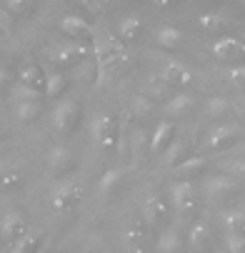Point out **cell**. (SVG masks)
<instances>
[{"label": "cell", "instance_id": "1", "mask_svg": "<svg viewBox=\"0 0 245 253\" xmlns=\"http://www.w3.org/2000/svg\"><path fill=\"white\" fill-rule=\"evenodd\" d=\"M93 58L98 65V83L105 81V76H113L115 70L128 63V53L125 45L118 35L103 33V30H93Z\"/></svg>", "mask_w": 245, "mask_h": 253}, {"label": "cell", "instance_id": "2", "mask_svg": "<svg viewBox=\"0 0 245 253\" xmlns=\"http://www.w3.org/2000/svg\"><path fill=\"white\" fill-rule=\"evenodd\" d=\"M90 138L93 146L103 153H110L118 146V118L108 111H100L90 121Z\"/></svg>", "mask_w": 245, "mask_h": 253}, {"label": "cell", "instance_id": "3", "mask_svg": "<svg viewBox=\"0 0 245 253\" xmlns=\"http://www.w3.org/2000/svg\"><path fill=\"white\" fill-rule=\"evenodd\" d=\"M83 201V186L78 183V180H60V183L53 188L48 203H50V211L55 215H65V213H73L75 206Z\"/></svg>", "mask_w": 245, "mask_h": 253}, {"label": "cell", "instance_id": "4", "mask_svg": "<svg viewBox=\"0 0 245 253\" xmlns=\"http://www.w3.org/2000/svg\"><path fill=\"white\" fill-rule=\"evenodd\" d=\"M80 118V108L73 98H60L55 105H53V113H50V123H53V130L55 133H70L75 128Z\"/></svg>", "mask_w": 245, "mask_h": 253}, {"label": "cell", "instance_id": "5", "mask_svg": "<svg viewBox=\"0 0 245 253\" xmlns=\"http://www.w3.org/2000/svg\"><path fill=\"white\" fill-rule=\"evenodd\" d=\"M238 135H240V126H235V123H220V126H215L213 130L205 135L203 148H205L208 153L225 151V148H230L233 143L238 140Z\"/></svg>", "mask_w": 245, "mask_h": 253}, {"label": "cell", "instance_id": "6", "mask_svg": "<svg viewBox=\"0 0 245 253\" xmlns=\"http://www.w3.org/2000/svg\"><path fill=\"white\" fill-rule=\"evenodd\" d=\"M170 203H173L175 213L190 215L195 211V203H198L195 186L190 183V180H175V183L170 186Z\"/></svg>", "mask_w": 245, "mask_h": 253}, {"label": "cell", "instance_id": "7", "mask_svg": "<svg viewBox=\"0 0 245 253\" xmlns=\"http://www.w3.org/2000/svg\"><path fill=\"white\" fill-rule=\"evenodd\" d=\"M238 188H240L238 178L230 175V173H223V170L215 173V175H208L205 183H203V191H205V196L210 201H223V198L233 196Z\"/></svg>", "mask_w": 245, "mask_h": 253}, {"label": "cell", "instance_id": "8", "mask_svg": "<svg viewBox=\"0 0 245 253\" xmlns=\"http://www.w3.org/2000/svg\"><path fill=\"white\" fill-rule=\"evenodd\" d=\"M213 55L220 63H235V60L245 58V43H243V38H233V35L218 38L213 43Z\"/></svg>", "mask_w": 245, "mask_h": 253}, {"label": "cell", "instance_id": "9", "mask_svg": "<svg viewBox=\"0 0 245 253\" xmlns=\"http://www.w3.org/2000/svg\"><path fill=\"white\" fill-rule=\"evenodd\" d=\"M160 78L170 85V88H185L193 83V73H190V68L180 60H168L160 70Z\"/></svg>", "mask_w": 245, "mask_h": 253}, {"label": "cell", "instance_id": "10", "mask_svg": "<svg viewBox=\"0 0 245 253\" xmlns=\"http://www.w3.org/2000/svg\"><path fill=\"white\" fill-rule=\"evenodd\" d=\"M165 215H168V206H165L163 196L160 193L145 196V201H143V221H145V226H153V228L160 226L165 221Z\"/></svg>", "mask_w": 245, "mask_h": 253}, {"label": "cell", "instance_id": "11", "mask_svg": "<svg viewBox=\"0 0 245 253\" xmlns=\"http://www.w3.org/2000/svg\"><path fill=\"white\" fill-rule=\"evenodd\" d=\"M60 30L68 35L70 41H85V38H93L95 28L85 18H80V15H65L60 20Z\"/></svg>", "mask_w": 245, "mask_h": 253}, {"label": "cell", "instance_id": "12", "mask_svg": "<svg viewBox=\"0 0 245 253\" xmlns=\"http://www.w3.org/2000/svg\"><path fill=\"white\" fill-rule=\"evenodd\" d=\"M28 231V221L23 218V215L18 211H10L3 215V221H0V233H3V238L10 243L15 238H20L23 233Z\"/></svg>", "mask_w": 245, "mask_h": 253}, {"label": "cell", "instance_id": "13", "mask_svg": "<svg viewBox=\"0 0 245 253\" xmlns=\"http://www.w3.org/2000/svg\"><path fill=\"white\" fill-rule=\"evenodd\" d=\"M193 105H195V98H193L190 93H175L170 100H165L163 113L173 121V118H180V116L190 113V111H193Z\"/></svg>", "mask_w": 245, "mask_h": 253}, {"label": "cell", "instance_id": "14", "mask_svg": "<svg viewBox=\"0 0 245 253\" xmlns=\"http://www.w3.org/2000/svg\"><path fill=\"white\" fill-rule=\"evenodd\" d=\"M155 45L163 50H175L183 45V30L175 25H160L155 30Z\"/></svg>", "mask_w": 245, "mask_h": 253}, {"label": "cell", "instance_id": "15", "mask_svg": "<svg viewBox=\"0 0 245 253\" xmlns=\"http://www.w3.org/2000/svg\"><path fill=\"white\" fill-rule=\"evenodd\" d=\"M40 241H43V233L38 228H28L20 238L8 243V251L10 253H33V251L40 248Z\"/></svg>", "mask_w": 245, "mask_h": 253}, {"label": "cell", "instance_id": "16", "mask_svg": "<svg viewBox=\"0 0 245 253\" xmlns=\"http://www.w3.org/2000/svg\"><path fill=\"white\" fill-rule=\"evenodd\" d=\"M10 103H13V113H15V118H18V121H23V123L35 121V118L40 116V111H43V100H23V98H10Z\"/></svg>", "mask_w": 245, "mask_h": 253}, {"label": "cell", "instance_id": "17", "mask_svg": "<svg viewBox=\"0 0 245 253\" xmlns=\"http://www.w3.org/2000/svg\"><path fill=\"white\" fill-rule=\"evenodd\" d=\"M173 130H175V126H173L170 118L168 121H160L155 126V130L150 133V153H163L165 151V146L173 140Z\"/></svg>", "mask_w": 245, "mask_h": 253}, {"label": "cell", "instance_id": "18", "mask_svg": "<svg viewBox=\"0 0 245 253\" xmlns=\"http://www.w3.org/2000/svg\"><path fill=\"white\" fill-rule=\"evenodd\" d=\"M18 83L23 85H30V88H45V73L40 70V65H35V63H25L20 65L18 70Z\"/></svg>", "mask_w": 245, "mask_h": 253}, {"label": "cell", "instance_id": "19", "mask_svg": "<svg viewBox=\"0 0 245 253\" xmlns=\"http://www.w3.org/2000/svg\"><path fill=\"white\" fill-rule=\"evenodd\" d=\"M183 246H185V241H183V236L175 228L160 231V236L155 241V251L158 253H175V251H183Z\"/></svg>", "mask_w": 245, "mask_h": 253}, {"label": "cell", "instance_id": "20", "mask_svg": "<svg viewBox=\"0 0 245 253\" xmlns=\"http://www.w3.org/2000/svg\"><path fill=\"white\" fill-rule=\"evenodd\" d=\"M140 33H143V18H140V15H125V18H120V23H118V38L123 43L135 41Z\"/></svg>", "mask_w": 245, "mask_h": 253}, {"label": "cell", "instance_id": "21", "mask_svg": "<svg viewBox=\"0 0 245 253\" xmlns=\"http://www.w3.org/2000/svg\"><path fill=\"white\" fill-rule=\"evenodd\" d=\"M198 25H200L205 33H220V30H225V28L230 25V18L223 15L220 10H205V13H200Z\"/></svg>", "mask_w": 245, "mask_h": 253}, {"label": "cell", "instance_id": "22", "mask_svg": "<svg viewBox=\"0 0 245 253\" xmlns=\"http://www.w3.org/2000/svg\"><path fill=\"white\" fill-rule=\"evenodd\" d=\"M70 166H73V153H70L65 146H55L48 153V168H50V173H65Z\"/></svg>", "mask_w": 245, "mask_h": 253}, {"label": "cell", "instance_id": "23", "mask_svg": "<svg viewBox=\"0 0 245 253\" xmlns=\"http://www.w3.org/2000/svg\"><path fill=\"white\" fill-rule=\"evenodd\" d=\"M120 183H123V173L118 168H108L98 180V193L100 196H113L120 188Z\"/></svg>", "mask_w": 245, "mask_h": 253}, {"label": "cell", "instance_id": "24", "mask_svg": "<svg viewBox=\"0 0 245 253\" xmlns=\"http://www.w3.org/2000/svg\"><path fill=\"white\" fill-rule=\"evenodd\" d=\"M123 246L125 251H133V253H140L145 248V228L140 223H133L125 233H123Z\"/></svg>", "mask_w": 245, "mask_h": 253}, {"label": "cell", "instance_id": "25", "mask_svg": "<svg viewBox=\"0 0 245 253\" xmlns=\"http://www.w3.org/2000/svg\"><path fill=\"white\" fill-rule=\"evenodd\" d=\"M208 241H210V226L205 221H195L188 231V246L193 251H203L208 246Z\"/></svg>", "mask_w": 245, "mask_h": 253}, {"label": "cell", "instance_id": "26", "mask_svg": "<svg viewBox=\"0 0 245 253\" xmlns=\"http://www.w3.org/2000/svg\"><path fill=\"white\" fill-rule=\"evenodd\" d=\"M185 153H188V143H185V140H178V138H173L168 146H165L163 163L170 166V168H175V166H178V163L185 158Z\"/></svg>", "mask_w": 245, "mask_h": 253}, {"label": "cell", "instance_id": "27", "mask_svg": "<svg viewBox=\"0 0 245 253\" xmlns=\"http://www.w3.org/2000/svg\"><path fill=\"white\" fill-rule=\"evenodd\" d=\"M65 76L63 73H48L45 76V98H58L60 93H65Z\"/></svg>", "mask_w": 245, "mask_h": 253}, {"label": "cell", "instance_id": "28", "mask_svg": "<svg viewBox=\"0 0 245 253\" xmlns=\"http://www.w3.org/2000/svg\"><path fill=\"white\" fill-rule=\"evenodd\" d=\"M218 168L223 173H230L235 178H245V156H233V158H225L218 163Z\"/></svg>", "mask_w": 245, "mask_h": 253}, {"label": "cell", "instance_id": "29", "mask_svg": "<svg viewBox=\"0 0 245 253\" xmlns=\"http://www.w3.org/2000/svg\"><path fill=\"white\" fill-rule=\"evenodd\" d=\"M228 111H230V100L223 98V95H213V98L205 100V113H208L210 118H218V116H223V113H228Z\"/></svg>", "mask_w": 245, "mask_h": 253}, {"label": "cell", "instance_id": "30", "mask_svg": "<svg viewBox=\"0 0 245 253\" xmlns=\"http://www.w3.org/2000/svg\"><path fill=\"white\" fill-rule=\"evenodd\" d=\"M205 156H193V158H183L178 166H175V173H183V175H193V173H200L205 168Z\"/></svg>", "mask_w": 245, "mask_h": 253}, {"label": "cell", "instance_id": "31", "mask_svg": "<svg viewBox=\"0 0 245 253\" xmlns=\"http://www.w3.org/2000/svg\"><path fill=\"white\" fill-rule=\"evenodd\" d=\"M228 233H245V211H230L225 215Z\"/></svg>", "mask_w": 245, "mask_h": 253}, {"label": "cell", "instance_id": "32", "mask_svg": "<svg viewBox=\"0 0 245 253\" xmlns=\"http://www.w3.org/2000/svg\"><path fill=\"white\" fill-rule=\"evenodd\" d=\"M43 95L45 93L40 88H30V85H23V83H18L10 93V98H23V100H43Z\"/></svg>", "mask_w": 245, "mask_h": 253}, {"label": "cell", "instance_id": "33", "mask_svg": "<svg viewBox=\"0 0 245 253\" xmlns=\"http://www.w3.org/2000/svg\"><path fill=\"white\" fill-rule=\"evenodd\" d=\"M18 186H23V175L18 170H3L0 173V188L10 191V188H18Z\"/></svg>", "mask_w": 245, "mask_h": 253}, {"label": "cell", "instance_id": "34", "mask_svg": "<svg viewBox=\"0 0 245 253\" xmlns=\"http://www.w3.org/2000/svg\"><path fill=\"white\" fill-rule=\"evenodd\" d=\"M228 78H230V83H233L238 90H245V63L233 65L230 73H228Z\"/></svg>", "mask_w": 245, "mask_h": 253}, {"label": "cell", "instance_id": "35", "mask_svg": "<svg viewBox=\"0 0 245 253\" xmlns=\"http://www.w3.org/2000/svg\"><path fill=\"white\" fill-rule=\"evenodd\" d=\"M80 5H83L88 13L100 15V13H105V10L110 8V0H80Z\"/></svg>", "mask_w": 245, "mask_h": 253}, {"label": "cell", "instance_id": "36", "mask_svg": "<svg viewBox=\"0 0 245 253\" xmlns=\"http://www.w3.org/2000/svg\"><path fill=\"white\" fill-rule=\"evenodd\" d=\"M33 3H35V0H5V8H8L13 15H20V13H25Z\"/></svg>", "mask_w": 245, "mask_h": 253}, {"label": "cell", "instance_id": "37", "mask_svg": "<svg viewBox=\"0 0 245 253\" xmlns=\"http://www.w3.org/2000/svg\"><path fill=\"white\" fill-rule=\"evenodd\" d=\"M228 248L233 253H245V233H230L228 236Z\"/></svg>", "mask_w": 245, "mask_h": 253}, {"label": "cell", "instance_id": "38", "mask_svg": "<svg viewBox=\"0 0 245 253\" xmlns=\"http://www.w3.org/2000/svg\"><path fill=\"white\" fill-rule=\"evenodd\" d=\"M10 28H13V13L5 5H0V30H10Z\"/></svg>", "mask_w": 245, "mask_h": 253}, {"label": "cell", "instance_id": "39", "mask_svg": "<svg viewBox=\"0 0 245 253\" xmlns=\"http://www.w3.org/2000/svg\"><path fill=\"white\" fill-rule=\"evenodd\" d=\"M148 111H150V103H148L145 98H138V100H135V108H133V113H135V116H148Z\"/></svg>", "mask_w": 245, "mask_h": 253}, {"label": "cell", "instance_id": "40", "mask_svg": "<svg viewBox=\"0 0 245 253\" xmlns=\"http://www.w3.org/2000/svg\"><path fill=\"white\" fill-rule=\"evenodd\" d=\"M8 83H10V73H8L5 68H0V90H3Z\"/></svg>", "mask_w": 245, "mask_h": 253}, {"label": "cell", "instance_id": "41", "mask_svg": "<svg viewBox=\"0 0 245 253\" xmlns=\"http://www.w3.org/2000/svg\"><path fill=\"white\" fill-rule=\"evenodd\" d=\"M173 3H175V0H153V5H155V8H170Z\"/></svg>", "mask_w": 245, "mask_h": 253}, {"label": "cell", "instance_id": "42", "mask_svg": "<svg viewBox=\"0 0 245 253\" xmlns=\"http://www.w3.org/2000/svg\"><path fill=\"white\" fill-rule=\"evenodd\" d=\"M3 170H8V168H5V158L0 156V173H3Z\"/></svg>", "mask_w": 245, "mask_h": 253}, {"label": "cell", "instance_id": "43", "mask_svg": "<svg viewBox=\"0 0 245 253\" xmlns=\"http://www.w3.org/2000/svg\"><path fill=\"white\" fill-rule=\"evenodd\" d=\"M240 156H245V146H243V148H240Z\"/></svg>", "mask_w": 245, "mask_h": 253}, {"label": "cell", "instance_id": "44", "mask_svg": "<svg viewBox=\"0 0 245 253\" xmlns=\"http://www.w3.org/2000/svg\"><path fill=\"white\" fill-rule=\"evenodd\" d=\"M240 38H243V43H245V33H243V35H240Z\"/></svg>", "mask_w": 245, "mask_h": 253}, {"label": "cell", "instance_id": "45", "mask_svg": "<svg viewBox=\"0 0 245 253\" xmlns=\"http://www.w3.org/2000/svg\"><path fill=\"white\" fill-rule=\"evenodd\" d=\"M243 111H245V103H243Z\"/></svg>", "mask_w": 245, "mask_h": 253}, {"label": "cell", "instance_id": "46", "mask_svg": "<svg viewBox=\"0 0 245 253\" xmlns=\"http://www.w3.org/2000/svg\"><path fill=\"white\" fill-rule=\"evenodd\" d=\"M243 5H245V0H243Z\"/></svg>", "mask_w": 245, "mask_h": 253}, {"label": "cell", "instance_id": "47", "mask_svg": "<svg viewBox=\"0 0 245 253\" xmlns=\"http://www.w3.org/2000/svg\"><path fill=\"white\" fill-rule=\"evenodd\" d=\"M243 211H245V208H243Z\"/></svg>", "mask_w": 245, "mask_h": 253}]
</instances>
